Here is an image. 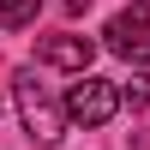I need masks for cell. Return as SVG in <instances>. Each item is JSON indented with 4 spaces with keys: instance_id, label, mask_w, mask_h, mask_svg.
<instances>
[{
    "instance_id": "obj_1",
    "label": "cell",
    "mask_w": 150,
    "mask_h": 150,
    "mask_svg": "<svg viewBox=\"0 0 150 150\" xmlns=\"http://www.w3.org/2000/svg\"><path fill=\"white\" fill-rule=\"evenodd\" d=\"M12 96H18V114H24V126H30V138L36 144H60V102L48 96V84L36 78V72H18L12 78Z\"/></svg>"
},
{
    "instance_id": "obj_2",
    "label": "cell",
    "mask_w": 150,
    "mask_h": 150,
    "mask_svg": "<svg viewBox=\"0 0 150 150\" xmlns=\"http://www.w3.org/2000/svg\"><path fill=\"white\" fill-rule=\"evenodd\" d=\"M108 48H114L120 60H132V66L150 60V6L144 0H132V6H120L114 18H108Z\"/></svg>"
},
{
    "instance_id": "obj_3",
    "label": "cell",
    "mask_w": 150,
    "mask_h": 150,
    "mask_svg": "<svg viewBox=\"0 0 150 150\" xmlns=\"http://www.w3.org/2000/svg\"><path fill=\"white\" fill-rule=\"evenodd\" d=\"M114 108H120V90H114L108 78L78 72V84L66 90V114H72V120H84V126H108V120H114Z\"/></svg>"
},
{
    "instance_id": "obj_4",
    "label": "cell",
    "mask_w": 150,
    "mask_h": 150,
    "mask_svg": "<svg viewBox=\"0 0 150 150\" xmlns=\"http://www.w3.org/2000/svg\"><path fill=\"white\" fill-rule=\"evenodd\" d=\"M36 60H42V66L84 72V66L96 60V42H90V36H42V42H36Z\"/></svg>"
},
{
    "instance_id": "obj_5",
    "label": "cell",
    "mask_w": 150,
    "mask_h": 150,
    "mask_svg": "<svg viewBox=\"0 0 150 150\" xmlns=\"http://www.w3.org/2000/svg\"><path fill=\"white\" fill-rule=\"evenodd\" d=\"M36 6H42V0H0V24H6V30H18V24L36 18Z\"/></svg>"
},
{
    "instance_id": "obj_6",
    "label": "cell",
    "mask_w": 150,
    "mask_h": 150,
    "mask_svg": "<svg viewBox=\"0 0 150 150\" xmlns=\"http://www.w3.org/2000/svg\"><path fill=\"white\" fill-rule=\"evenodd\" d=\"M120 102H126V108H150V72H138V78L120 84Z\"/></svg>"
},
{
    "instance_id": "obj_7",
    "label": "cell",
    "mask_w": 150,
    "mask_h": 150,
    "mask_svg": "<svg viewBox=\"0 0 150 150\" xmlns=\"http://www.w3.org/2000/svg\"><path fill=\"white\" fill-rule=\"evenodd\" d=\"M84 6H90V0H66V12H84Z\"/></svg>"
}]
</instances>
